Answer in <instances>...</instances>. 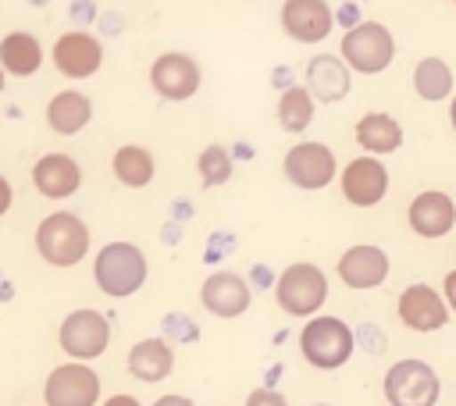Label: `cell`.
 <instances>
[{
	"label": "cell",
	"instance_id": "cell-2",
	"mask_svg": "<svg viewBox=\"0 0 456 406\" xmlns=\"http://www.w3.org/2000/svg\"><path fill=\"white\" fill-rule=\"evenodd\" d=\"M93 274H96V285L121 299V296H132L142 288L146 281V256L139 246L132 242H110L96 253V264H93Z\"/></svg>",
	"mask_w": 456,
	"mask_h": 406
},
{
	"label": "cell",
	"instance_id": "cell-31",
	"mask_svg": "<svg viewBox=\"0 0 456 406\" xmlns=\"http://www.w3.org/2000/svg\"><path fill=\"white\" fill-rule=\"evenodd\" d=\"M153 406H196L192 399H185V395H160Z\"/></svg>",
	"mask_w": 456,
	"mask_h": 406
},
{
	"label": "cell",
	"instance_id": "cell-13",
	"mask_svg": "<svg viewBox=\"0 0 456 406\" xmlns=\"http://www.w3.org/2000/svg\"><path fill=\"white\" fill-rule=\"evenodd\" d=\"M406 217H410V228L420 239H442L456 224V203H452V196H445L438 189H428V192L413 196Z\"/></svg>",
	"mask_w": 456,
	"mask_h": 406
},
{
	"label": "cell",
	"instance_id": "cell-29",
	"mask_svg": "<svg viewBox=\"0 0 456 406\" xmlns=\"http://www.w3.org/2000/svg\"><path fill=\"white\" fill-rule=\"evenodd\" d=\"M445 303H449V310L456 313V271L445 274Z\"/></svg>",
	"mask_w": 456,
	"mask_h": 406
},
{
	"label": "cell",
	"instance_id": "cell-1",
	"mask_svg": "<svg viewBox=\"0 0 456 406\" xmlns=\"http://www.w3.org/2000/svg\"><path fill=\"white\" fill-rule=\"evenodd\" d=\"M36 249L53 267H75L86 256V249H89V228H86L82 217H75L68 210H57V214L39 221Z\"/></svg>",
	"mask_w": 456,
	"mask_h": 406
},
{
	"label": "cell",
	"instance_id": "cell-11",
	"mask_svg": "<svg viewBox=\"0 0 456 406\" xmlns=\"http://www.w3.org/2000/svg\"><path fill=\"white\" fill-rule=\"evenodd\" d=\"M150 82L164 100H189L200 89V64L189 53H160L150 68Z\"/></svg>",
	"mask_w": 456,
	"mask_h": 406
},
{
	"label": "cell",
	"instance_id": "cell-24",
	"mask_svg": "<svg viewBox=\"0 0 456 406\" xmlns=\"http://www.w3.org/2000/svg\"><path fill=\"white\" fill-rule=\"evenodd\" d=\"M413 89H417L420 100H431V103L445 100L452 93V71H449V64L442 57H424L413 68Z\"/></svg>",
	"mask_w": 456,
	"mask_h": 406
},
{
	"label": "cell",
	"instance_id": "cell-32",
	"mask_svg": "<svg viewBox=\"0 0 456 406\" xmlns=\"http://www.w3.org/2000/svg\"><path fill=\"white\" fill-rule=\"evenodd\" d=\"M103 406H139V402H135L132 395H110V399H107Z\"/></svg>",
	"mask_w": 456,
	"mask_h": 406
},
{
	"label": "cell",
	"instance_id": "cell-17",
	"mask_svg": "<svg viewBox=\"0 0 456 406\" xmlns=\"http://www.w3.org/2000/svg\"><path fill=\"white\" fill-rule=\"evenodd\" d=\"M200 299L214 317H239L249 310V285L232 271H217L203 281Z\"/></svg>",
	"mask_w": 456,
	"mask_h": 406
},
{
	"label": "cell",
	"instance_id": "cell-20",
	"mask_svg": "<svg viewBox=\"0 0 456 406\" xmlns=\"http://www.w3.org/2000/svg\"><path fill=\"white\" fill-rule=\"evenodd\" d=\"M356 142L367 150V157L374 153H395L403 146V125L392 114L370 110L356 121Z\"/></svg>",
	"mask_w": 456,
	"mask_h": 406
},
{
	"label": "cell",
	"instance_id": "cell-19",
	"mask_svg": "<svg viewBox=\"0 0 456 406\" xmlns=\"http://www.w3.org/2000/svg\"><path fill=\"white\" fill-rule=\"evenodd\" d=\"M349 68L342 64V57H331V53H317L310 64H306V93L321 103H338L346 93H349Z\"/></svg>",
	"mask_w": 456,
	"mask_h": 406
},
{
	"label": "cell",
	"instance_id": "cell-5",
	"mask_svg": "<svg viewBox=\"0 0 456 406\" xmlns=\"http://www.w3.org/2000/svg\"><path fill=\"white\" fill-rule=\"evenodd\" d=\"M278 306L292 317H314L321 310V303L328 299V278L317 264H292L281 271L278 285H274Z\"/></svg>",
	"mask_w": 456,
	"mask_h": 406
},
{
	"label": "cell",
	"instance_id": "cell-27",
	"mask_svg": "<svg viewBox=\"0 0 456 406\" xmlns=\"http://www.w3.org/2000/svg\"><path fill=\"white\" fill-rule=\"evenodd\" d=\"M196 171H200V182H203L207 189L228 182V178H232V157H228V150H224V146H207V150L200 153V160H196Z\"/></svg>",
	"mask_w": 456,
	"mask_h": 406
},
{
	"label": "cell",
	"instance_id": "cell-9",
	"mask_svg": "<svg viewBox=\"0 0 456 406\" xmlns=\"http://www.w3.org/2000/svg\"><path fill=\"white\" fill-rule=\"evenodd\" d=\"M285 178L296 189H324L335 178V153L324 142H296L285 153Z\"/></svg>",
	"mask_w": 456,
	"mask_h": 406
},
{
	"label": "cell",
	"instance_id": "cell-22",
	"mask_svg": "<svg viewBox=\"0 0 456 406\" xmlns=\"http://www.w3.org/2000/svg\"><path fill=\"white\" fill-rule=\"evenodd\" d=\"M175 367V353L164 338H142L128 349V370L139 381H164Z\"/></svg>",
	"mask_w": 456,
	"mask_h": 406
},
{
	"label": "cell",
	"instance_id": "cell-3",
	"mask_svg": "<svg viewBox=\"0 0 456 406\" xmlns=\"http://www.w3.org/2000/svg\"><path fill=\"white\" fill-rule=\"evenodd\" d=\"M353 328L342 317H314L303 331H299V349L306 356L310 367L317 370H335L353 356Z\"/></svg>",
	"mask_w": 456,
	"mask_h": 406
},
{
	"label": "cell",
	"instance_id": "cell-28",
	"mask_svg": "<svg viewBox=\"0 0 456 406\" xmlns=\"http://www.w3.org/2000/svg\"><path fill=\"white\" fill-rule=\"evenodd\" d=\"M246 406H289V402H285V395L274 392V388H256V392H249Z\"/></svg>",
	"mask_w": 456,
	"mask_h": 406
},
{
	"label": "cell",
	"instance_id": "cell-7",
	"mask_svg": "<svg viewBox=\"0 0 456 406\" xmlns=\"http://www.w3.org/2000/svg\"><path fill=\"white\" fill-rule=\"evenodd\" d=\"M61 349L75 360H93L110 342V324L100 310H71L61 321Z\"/></svg>",
	"mask_w": 456,
	"mask_h": 406
},
{
	"label": "cell",
	"instance_id": "cell-10",
	"mask_svg": "<svg viewBox=\"0 0 456 406\" xmlns=\"http://www.w3.org/2000/svg\"><path fill=\"white\" fill-rule=\"evenodd\" d=\"M388 192V171L374 157H356L342 167V196L353 207H374Z\"/></svg>",
	"mask_w": 456,
	"mask_h": 406
},
{
	"label": "cell",
	"instance_id": "cell-16",
	"mask_svg": "<svg viewBox=\"0 0 456 406\" xmlns=\"http://www.w3.org/2000/svg\"><path fill=\"white\" fill-rule=\"evenodd\" d=\"M335 25V14L321 0H289L281 7V28L299 43H321Z\"/></svg>",
	"mask_w": 456,
	"mask_h": 406
},
{
	"label": "cell",
	"instance_id": "cell-21",
	"mask_svg": "<svg viewBox=\"0 0 456 406\" xmlns=\"http://www.w3.org/2000/svg\"><path fill=\"white\" fill-rule=\"evenodd\" d=\"M89 118H93V103H89V96H82V93H75V89H64V93H57V96L46 103V121H50V128H53L57 135H75V132H82V128L89 125Z\"/></svg>",
	"mask_w": 456,
	"mask_h": 406
},
{
	"label": "cell",
	"instance_id": "cell-35",
	"mask_svg": "<svg viewBox=\"0 0 456 406\" xmlns=\"http://www.w3.org/2000/svg\"><path fill=\"white\" fill-rule=\"evenodd\" d=\"M0 85H4V78H0Z\"/></svg>",
	"mask_w": 456,
	"mask_h": 406
},
{
	"label": "cell",
	"instance_id": "cell-34",
	"mask_svg": "<svg viewBox=\"0 0 456 406\" xmlns=\"http://www.w3.org/2000/svg\"><path fill=\"white\" fill-rule=\"evenodd\" d=\"M314 406H328V402H314Z\"/></svg>",
	"mask_w": 456,
	"mask_h": 406
},
{
	"label": "cell",
	"instance_id": "cell-18",
	"mask_svg": "<svg viewBox=\"0 0 456 406\" xmlns=\"http://www.w3.org/2000/svg\"><path fill=\"white\" fill-rule=\"evenodd\" d=\"M32 182H36V189H39L46 199H68V196L78 189L82 171H78V164H75L68 153H46V157L36 160Z\"/></svg>",
	"mask_w": 456,
	"mask_h": 406
},
{
	"label": "cell",
	"instance_id": "cell-33",
	"mask_svg": "<svg viewBox=\"0 0 456 406\" xmlns=\"http://www.w3.org/2000/svg\"><path fill=\"white\" fill-rule=\"evenodd\" d=\"M449 118H452V128H456V96H452V107H449Z\"/></svg>",
	"mask_w": 456,
	"mask_h": 406
},
{
	"label": "cell",
	"instance_id": "cell-14",
	"mask_svg": "<svg viewBox=\"0 0 456 406\" xmlns=\"http://www.w3.org/2000/svg\"><path fill=\"white\" fill-rule=\"evenodd\" d=\"M399 321L410 331H438L449 321V306L431 285H406L399 296Z\"/></svg>",
	"mask_w": 456,
	"mask_h": 406
},
{
	"label": "cell",
	"instance_id": "cell-25",
	"mask_svg": "<svg viewBox=\"0 0 456 406\" xmlns=\"http://www.w3.org/2000/svg\"><path fill=\"white\" fill-rule=\"evenodd\" d=\"M114 178L121 185L142 189L153 178V157H150V150H142V146H121L114 153Z\"/></svg>",
	"mask_w": 456,
	"mask_h": 406
},
{
	"label": "cell",
	"instance_id": "cell-6",
	"mask_svg": "<svg viewBox=\"0 0 456 406\" xmlns=\"http://www.w3.org/2000/svg\"><path fill=\"white\" fill-rule=\"evenodd\" d=\"M438 392V374L424 360H395L385 374V399L392 406H435Z\"/></svg>",
	"mask_w": 456,
	"mask_h": 406
},
{
	"label": "cell",
	"instance_id": "cell-15",
	"mask_svg": "<svg viewBox=\"0 0 456 406\" xmlns=\"http://www.w3.org/2000/svg\"><path fill=\"white\" fill-rule=\"evenodd\" d=\"M335 271L349 288H378L388 278V256L381 246H349Z\"/></svg>",
	"mask_w": 456,
	"mask_h": 406
},
{
	"label": "cell",
	"instance_id": "cell-8",
	"mask_svg": "<svg viewBox=\"0 0 456 406\" xmlns=\"http://www.w3.org/2000/svg\"><path fill=\"white\" fill-rule=\"evenodd\" d=\"M46 406H96L100 399V378L86 363H61L46 378Z\"/></svg>",
	"mask_w": 456,
	"mask_h": 406
},
{
	"label": "cell",
	"instance_id": "cell-23",
	"mask_svg": "<svg viewBox=\"0 0 456 406\" xmlns=\"http://www.w3.org/2000/svg\"><path fill=\"white\" fill-rule=\"evenodd\" d=\"M0 64H4L11 75H21V78L36 75L39 64H43V46H39V39L28 36V32H11V36H4V39H0Z\"/></svg>",
	"mask_w": 456,
	"mask_h": 406
},
{
	"label": "cell",
	"instance_id": "cell-12",
	"mask_svg": "<svg viewBox=\"0 0 456 406\" xmlns=\"http://www.w3.org/2000/svg\"><path fill=\"white\" fill-rule=\"evenodd\" d=\"M53 64L64 78H89L103 64V46L89 32H64L53 46Z\"/></svg>",
	"mask_w": 456,
	"mask_h": 406
},
{
	"label": "cell",
	"instance_id": "cell-4",
	"mask_svg": "<svg viewBox=\"0 0 456 406\" xmlns=\"http://www.w3.org/2000/svg\"><path fill=\"white\" fill-rule=\"evenodd\" d=\"M395 39L381 21H360L342 36V64L360 75H378L392 64Z\"/></svg>",
	"mask_w": 456,
	"mask_h": 406
},
{
	"label": "cell",
	"instance_id": "cell-30",
	"mask_svg": "<svg viewBox=\"0 0 456 406\" xmlns=\"http://www.w3.org/2000/svg\"><path fill=\"white\" fill-rule=\"evenodd\" d=\"M11 196H14V192H11V182L0 175V217L7 214V207H11Z\"/></svg>",
	"mask_w": 456,
	"mask_h": 406
},
{
	"label": "cell",
	"instance_id": "cell-26",
	"mask_svg": "<svg viewBox=\"0 0 456 406\" xmlns=\"http://www.w3.org/2000/svg\"><path fill=\"white\" fill-rule=\"evenodd\" d=\"M310 118H314V96L303 85L285 89L281 100H278V121H281V128L285 132H306Z\"/></svg>",
	"mask_w": 456,
	"mask_h": 406
}]
</instances>
